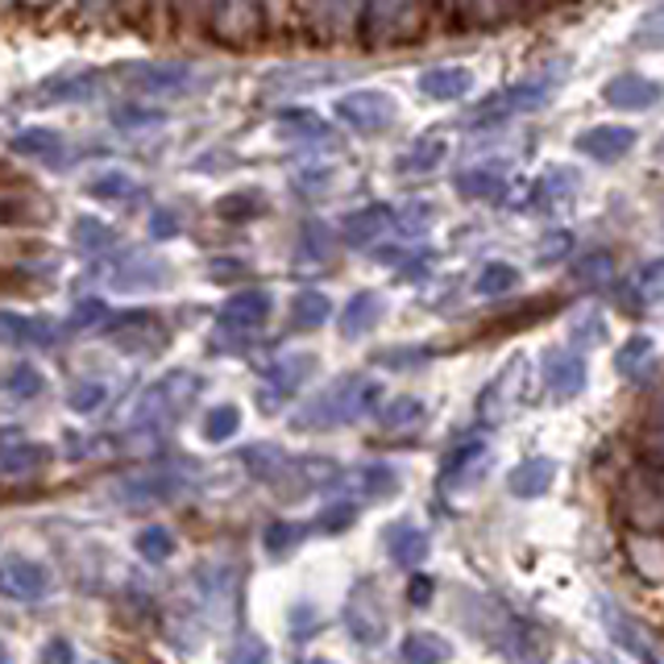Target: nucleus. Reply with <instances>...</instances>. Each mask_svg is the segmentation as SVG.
Returning a JSON list of instances; mask_svg holds the SVG:
<instances>
[{"label":"nucleus","mask_w":664,"mask_h":664,"mask_svg":"<svg viewBox=\"0 0 664 664\" xmlns=\"http://www.w3.org/2000/svg\"><path fill=\"white\" fill-rule=\"evenodd\" d=\"M50 590L47 565L29 561V557H4L0 561V593L13 602H38Z\"/></svg>","instance_id":"nucleus-1"},{"label":"nucleus","mask_w":664,"mask_h":664,"mask_svg":"<svg viewBox=\"0 0 664 664\" xmlns=\"http://www.w3.org/2000/svg\"><path fill=\"white\" fill-rule=\"evenodd\" d=\"M345 623L361 643H382L386 640V611H382L374 586H357L349 606H345Z\"/></svg>","instance_id":"nucleus-2"},{"label":"nucleus","mask_w":664,"mask_h":664,"mask_svg":"<svg viewBox=\"0 0 664 664\" xmlns=\"http://www.w3.org/2000/svg\"><path fill=\"white\" fill-rule=\"evenodd\" d=\"M404 664H445L452 656V643L436 631H411L399 648Z\"/></svg>","instance_id":"nucleus-3"},{"label":"nucleus","mask_w":664,"mask_h":664,"mask_svg":"<svg viewBox=\"0 0 664 664\" xmlns=\"http://www.w3.org/2000/svg\"><path fill=\"white\" fill-rule=\"evenodd\" d=\"M391 557L399 561V565H407V570H416V565H424L427 557V536L420 532V527H395L391 532Z\"/></svg>","instance_id":"nucleus-4"},{"label":"nucleus","mask_w":664,"mask_h":664,"mask_svg":"<svg viewBox=\"0 0 664 664\" xmlns=\"http://www.w3.org/2000/svg\"><path fill=\"white\" fill-rule=\"evenodd\" d=\"M548 482H552V461H527V465H520L515 474H511V490L523 498H532V495H545L548 490Z\"/></svg>","instance_id":"nucleus-5"},{"label":"nucleus","mask_w":664,"mask_h":664,"mask_svg":"<svg viewBox=\"0 0 664 664\" xmlns=\"http://www.w3.org/2000/svg\"><path fill=\"white\" fill-rule=\"evenodd\" d=\"M138 552H142L145 561H154V565H163L166 557L175 552V536H170L166 527H145L142 536H138Z\"/></svg>","instance_id":"nucleus-6"},{"label":"nucleus","mask_w":664,"mask_h":664,"mask_svg":"<svg viewBox=\"0 0 664 664\" xmlns=\"http://www.w3.org/2000/svg\"><path fill=\"white\" fill-rule=\"evenodd\" d=\"M274 656H270V648L258 640V636H241L238 643H233V652H229V664H270Z\"/></svg>","instance_id":"nucleus-7"},{"label":"nucleus","mask_w":664,"mask_h":664,"mask_svg":"<svg viewBox=\"0 0 664 664\" xmlns=\"http://www.w3.org/2000/svg\"><path fill=\"white\" fill-rule=\"evenodd\" d=\"M299 536H304V527H299V523H274V527H266L261 545H266V552H286V548L295 545Z\"/></svg>","instance_id":"nucleus-8"},{"label":"nucleus","mask_w":664,"mask_h":664,"mask_svg":"<svg viewBox=\"0 0 664 664\" xmlns=\"http://www.w3.org/2000/svg\"><path fill=\"white\" fill-rule=\"evenodd\" d=\"M42 664H75V648L67 636H54V640L42 648Z\"/></svg>","instance_id":"nucleus-9"},{"label":"nucleus","mask_w":664,"mask_h":664,"mask_svg":"<svg viewBox=\"0 0 664 664\" xmlns=\"http://www.w3.org/2000/svg\"><path fill=\"white\" fill-rule=\"evenodd\" d=\"M233 427H238V411H233V407H220V411L208 416V436H213V440H225Z\"/></svg>","instance_id":"nucleus-10"},{"label":"nucleus","mask_w":664,"mask_h":664,"mask_svg":"<svg viewBox=\"0 0 664 664\" xmlns=\"http://www.w3.org/2000/svg\"><path fill=\"white\" fill-rule=\"evenodd\" d=\"M432 577H411V586H407V598H411V606H427L432 602Z\"/></svg>","instance_id":"nucleus-11"},{"label":"nucleus","mask_w":664,"mask_h":664,"mask_svg":"<svg viewBox=\"0 0 664 664\" xmlns=\"http://www.w3.org/2000/svg\"><path fill=\"white\" fill-rule=\"evenodd\" d=\"M9 386H13V391H22V395H29V391H38L42 382H38V374H29V370H17V374L9 379Z\"/></svg>","instance_id":"nucleus-12"},{"label":"nucleus","mask_w":664,"mask_h":664,"mask_svg":"<svg viewBox=\"0 0 664 664\" xmlns=\"http://www.w3.org/2000/svg\"><path fill=\"white\" fill-rule=\"evenodd\" d=\"M100 395H104L100 386H88V391H79V395H75L72 404L79 407V411H88V407H95V399H100Z\"/></svg>","instance_id":"nucleus-13"},{"label":"nucleus","mask_w":664,"mask_h":664,"mask_svg":"<svg viewBox=\"0 0 664 664\" xmlns=\"http://www.w3.org/2000/svg\"><path fill=\"white\" fill-rule=\"evenodd\" d=\"M0 664H9V652H4V643H0Z\"/></svg>","instance_id":"nucleus-14"},{"label":"nucleus","mask_w":664,"mask_h":664,"mask_svg":"<svg viewBox=\"0 0 664 664\" xmlns=\"http://www.w3.org/2000/svg\"><path fill=\"white\" fill-rule=\"evenodd\" d=\"M308 664H332V661H308Z\"/></svg>","instance_id":"nucleus-15"}]
</instances>
